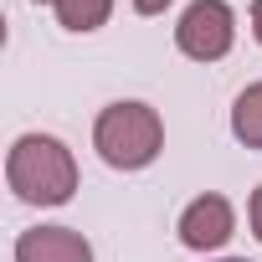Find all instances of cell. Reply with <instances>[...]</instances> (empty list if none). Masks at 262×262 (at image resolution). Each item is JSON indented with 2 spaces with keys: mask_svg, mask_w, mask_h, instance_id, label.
Instances as JSON below:
<instances>
[{
  "mask_svg": "<svg viewBox=\"0 0 262 262\" xmlns=\"http://www.w3.org/2000/svg\"><path fill=\"white\" fill-rule=\"evenodd\" d=\"M6 185L26 206H67L77 190V160L52 134H21L6 155Z\"/></svg>",
  "mask_w": 262,
  "mask_h": 262,
  "instance_id": "1",
  "label": "cell"
},
{
  "mask_svg": "<svg viewBox=\"0 0 262 262\" xmlns=\"http://www.w3.org/2000/svg\"><path fill=\"white\" fill-rule=\"evenodd\" d=\"M93 149L113 170H144L165 149V123L149 103H108L93 123Z\"/></svg>",
  "mask_w": 262,
  "mask_h": 262,
  "instance_id": "2",
  "label": "cell"
},
{
  "mask_svg": "<svg viewBox=\"0 0 262 262\" xmlns=\"http://www.w3.org/2000/svg\"><path fill=\"white\" fill-rule=\"evenodd\" d=\"M236 41V16L226 0H195L185 6L180 26H175V47L190 57V62H221Z\"/></svg>",
  "mask_w": 262,
  "mask_h": 262,
  "instance_id": "3",
  "label": "cell"
},
{
  "mask_svg": "<svg viewBox=\"0 0 262 262\" xmlns=\"http://www.w3.org/2000/svg\"><path fill=\"white\" fill-rule=\"evenodd\" d=\"M236 231V211H231V201L226 195H195L185 211H180V242L190 247V252H211V247H221L226 236Z\"/></svg>",
  "mask_w": 262,
  "mask_h": 262,
  "instance_id": "4",
  "label": "cell"
},
{
  "mask_svg": "<svg viewBox=\"0 0 262 262\" xmlns=\"http://www.w3.org/2000/svg\"><path fill=\"white\" fill-rule=\"evenodd\" d=\"M16 262H93V247L72 226H31L16 236Z\"/></svg>",
  "mask_w": 262,
  "mask_h": 262,
  "instance_id": "5",
  "label": "cell"
},
{
  "mask_svg": "<svg viewBox=\"0 0 262 262\" xmlns=\"http://www.w3.org/2000/svg\"><path fill=\"white\" fill-rule=\"evenodd\" d=\"M231 134L247 149H262V82H252L236 103H231Z\"/></svg>",
  "mask_w": 262,
  "mask_h": 262,
  "instance_id": "6",
  "label": "cell"
},
{
  "mask_svg": "<svg viewBox=\"0 0 262 262\" xmlns=\"http://www.w3.org/2000/svg\"><path fill=\"white\" fill-rule=\"evenodd\" d=\"M52 11L67 31H98L113 11V0H52Z\"/></svg>",
  "mask_w": 262,
  "mask_h": 262,
  "instance_id": "7",
  "label": "cell"
},
{
  "mask_svg": "<svg viewBox=\"0 0 262 262\" xmlns=\"http://www.w3.org/2000/svg\"><path fill=\"white\" fill-rule=\"evenodd\" d=\"M252 231H257V242H262V185L252 190Z\"/></svg>",
  "mask_w": 262,
  "mask_h": 262,
  "instance_id": "8",
  "label": "cell"
},
{
  "mask_svg": "<svg viewBox=\"0 0 262 262\" xmlns=\"http://www.w3.org/2000/svg\"><path fill=\"white\" fill-rule=\"evenodd\" d=\"M165 6H170V0H134V11H139V16H160Z\"/></svg>",
  "mask_w": 262,
  "mask_h": 262,
  "instance_id": "9",
  "label": "cell"
},
{
  "mask_svg": "<svg viewBox=\"0 0 262 262\" xmlns=\"http://www.w3.org/2000/svg\"><path fill=\"white\" fill-rule=\"evenodd\" d=\"M252 36L262 41V0H252Z\"/></svg>",
  "mask_w": 262,
  "mask_h": 262,
  "instance_id": "10",
  "label": "cell"
},
{
  "mask_svg": "<svg viewBox=\"0 0 262 262\" xmlns=\"http://www.w3.org/2000/svg\"><path fill=\"white\" fill-rule=\"evenodd\" d=\"M226 262H247V257H226Z\"/></svg>",
  "mask_w": 262,
  "mask_h": 262,
  "instance_id": "11",
  "label": "cell"
},
{
  "mask_svg": "<svg viewBox=\"0 0 262 262\" xmlns=\"http://www.w3.org/2000/svg\"><path fill=\"white\" fill-rule=\"evenodd\" d=\"M36 6H41V0H36Z\"/></svg>",
  "mask_w": 262,
  "mask_h": 262,
  "instance_id": "12",
  "label": "cell"
}]
</instances>
